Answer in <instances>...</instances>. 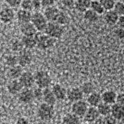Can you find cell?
I'll use <instances>...</instances> for the list:
<instances>
[{"mask_svg":"<svg viewBox=\"0 0 124 124\" xmlns=\"http://www.w3.org/2000/svg\"><path fill=\"white\" fill-rule=\"evenodd\" d=\"M22 43L25 48L32 49L37 46V38L36 36H23L21 40Z\"/></svg>","mask_w":124,"mask_h":124,"instance_id":"cell-25","label":"cell"},{"mask_svg":"<svg viewBox=\"0 0 124 124\" xmlns=\"http://www.w3.org/2000/svg\"><path fill=\"white\" fill-rule=\"evenodd\" d=\"M23 47L24 46L22 43V41H16L12 45V49L16 52H21Z\"/></svg>","mask_w":124,"mask_h":124,"instance_id":"cell-38","label":"cell"},{"mask_svg":"<svg viewBox=\"0 0 124 124\" xmlns=\"http://www.w3.org/2000/svg\"><path fill=\"white\" fill-rule=\"evenodd\" d=\"M117 24H118L119 27L124 29V15L119 16L118 22H117Z\"/></svg>","mask_w":124,"mask_h":124,"instance_id":"cell-46","label":"cell"},{"mask_svg":"<svg viewBox=\"0 0 124 124\" xmlns=\"http://www.w3.org/2000/svg\"><path fill=\"white\" fill-rule=\"evenodd\" d=\"M34 95L35 99L37 100H40L43 98V89L37 87L36 89H34Z\"/></svg>","mask_w":124,"mask_h":124,"instance_id":"cell-40","label":"cell"},{"mask_svg":"<svg viewBox=\"0 0 124 124\" xmlns=\"http://www.w3.org/2000/svg\"><path fill=\"white\" fill-rule=\"evenodd\" d=\"M18 58V65L22 67H24L29 65L32 62V56L29 51H21L19 55L17 56Z\"/></svg>","mask_w":124,"mask_h":124,"instance_id":"cell-15","label":"cell"},{"mask_svg":"<svg viewBox=\"0 0 124 124\" xmlns=\"http://www.w3.org/2000/svg\"><path fill=\"white\" fill-rule=\"evenodd\" d=\"M104 124H117V120L111 114L103 117Z\"/></svg>","mask_w":124,"mask_h":124,"instance_id":"cell-39","label":"cell"},{"mask_svg":"<svg viewBox=\"0 0 124 124\" xmlns=\"http://www.w3.org/2000/svg\"><path fill=\"white\" fill-rule=\"evenodd\" d=\"M119 16L113 9L107 11L104 15V20L107 24L110 25H114L117 24Z\"/></svg>","mask_w":124,"mask_h":124,"instance_id":"cell-23","label":"cell"},{"mask_svg":"<svg viewBox=\"0 0 124 124\" xmlns=\"http://www.w3.org/2000/svg\"><path fill=\"white\" fill-rule=\"evenodd\" d=\"M89 108L87 102L83 100L73 103L71 106V112L79 117H83Z\"/></svg>","mask_w":124,"mask_h":124,"instance_id":"cell-6","label":"cell"},{"mask_svg":"<svg viewBox=\"0 0 124 124\" xmlns=\"http://www.w3.org/2000/svg\"><path fill=\"white\" fill-rule=\"evenodd\" d=\"M61 11L54 6L45 8L44 14L48 23H56Z\"/></svg>","mask_w":124,"mask_h":124,"instance_id":"cell-8","label":"cell"},{"mask_svg":"<svg viewBox=\"0 0 124 124\" xmlns=\"http://www.w3.org/2000/svg\"><path fill=\"white\" fill-rule=\"evenodd\" d=\"M20 6L23 9L29 11H31L32 10L34 9L32 0H23Z\"/></svg>","mask_w":124,"mask_h":124,"instance_id":"cell-34","label":"cell"},{"mask_svg":"<svg viewBox=\"0 0 124 124\" xmlns=\"http://www.w3.org/2000/svg\"><path fill=\"white\" fill-rule=\"evenodd\" d=\"M116 103L124 106V93L117 94Z\"/></svg>","mask_w":124,"mask_h":124,"instance_id":"cell-44","label":"cell"},{"mask_svg":"<svg viewBox=\"0 0 124 124\" xmlns=\"http://www.w3.org/2000/svg\"><path fill=\"white\" fill-rule=\"evenodd\" d=\"M31 23L35 26L37 31L42 32L45 31L48 22L44 14L39 11H36L32 14Z\"/></svg>","mask_w":124,"mask_h":124,"instance_id":"cell-5","label":"cell"},{"mask_svg":"<svg viewBox=\"0 0 124 124\" xmlns=\"http://www.w3.org/2000/svg\"><path fill=\"white\" fill-rule=\"evenodd\" d=\"M80 88L83 93L84 95L86 94L88 96L89 94H90L91 93L94 92V86L90 82L85 83Z\"/></svg>","mask_w":124,"mask_h":124,"instance_id":"cell-30","label":"cell"},{"mask_svg":"<svg viewBox=\"0 0 124 124\" xmlns=\"http://www.w3.org/2000/svg\"><path fill=\"white\" fill-rule=\"evenodd\" d=\"M32 2L33 9L36 11H39L42 6L40 0H32Z\"/></svg>","mask_w":124,"mask_h":124,"instance_id":"cell-41","label":"cell"},{"mask_svg":"<svg viewBox=\"0 0 124 124\" xmlns=\"http://www.w3.org/2000/svg\"><path fill=\"white\" fill-rule=\"evenodd\" d=\"M18 95L19 101L25 104L32 102L35 99L34 91L30 88H25L23 89Z\"/></svg>","mask_w":124,"mask_h":124,"instance_id":"cell-10","label":"cell"},{"mask_svg":"<svg viewBox=\"0 0 124 124\" xmlns=\"http://www.w3.org/2000/svg\"><path fill=\"white\" fill-rule=\"evenodd\" d=\"M92 0H75V8L79 12L85 13L90 9Z\"/></svg>","mask_w":124,"mask_h":124,"instance_id":"cell-26","label":"cell"},{"mask_svg":"<svg viewBox=\"0 0 124 124\" xmlns=\"http://www.w3.org/2000/svg\"><path fill=\"white\" fill-rule=\"evenodd\" d=\"M24 87L19 79H11L7 85V90L11 94H19Z\"/></svg>","mask_w":124,"mask_h":124,"instance_id":"cell-13","label":"cell"},{"mask_svg":"<svg viewBox=\"0 0 124 124\" xmlns=\"http://www.w3.org/2000/svg\"><path fill=\"white\" fill-rule=\"evenodd\" d=\"M100 117L98 110L96 107H89L86 114L84 116V120L88 124L94 123Z\"/></svg>","mask_w":124,"mask_h":124,"instance_id":"cell-12","label":"cell"},{"mask_svg":"<svg viewBox=\"0 0 124 124\" xmlns=\"http://www.w3.org/2000/svg\"><path fill=\"white\" fill-rule=\"evenodd\" d=\"M68 22V16H67L65 13L61 11L58 19H57V20H56V23L60 24V25H65V24H67Z\"/></svg>","mask_w":124,"mask_h":124,"instance_id":"cell-35","label":"cell"},{"mask_svg":"<svg viewBox=\"0 0 124 124\" xmlns=\"http://www.w3.org/2000/svg\"><path fill=\"white\" fill-rule=\"evenodd\" d=\"M43 7L47 8L49 6H54L56 0H40Z\"/></svg>","mask_w":124,"mask_h":124,"instance_id":"cell-43","label":"cell"},{"mask_svg":"<svg viewBox=\"0 0 124 124\" xmlns=\"http://www.w3.org/2000/svg\"><path fill=\"white\" fill-rule=\"evenodd\" d=\"M113 10L119 16L124 15V3L122 1H117L115 3Z\"/></svg>","mask_w":124,"mask_h":124,"instance_id":"cell-31","label":"cell"},{"mask_svg":"<svg viewBox=\"0 0 124 124\" xmlns=\"http://www.w3.org/2000/svg\"><path fill=\"white\" fill-rule=\"evenodd\" d=\"M16 17V14L13 9L11 7L2 8L0 12V20L4 24H9L13 21Z\"/></svg>","mask_w":124,"mask_h":124,"instance_id":"cell-7","label":"cell"},{"mask_svg":"<svg viewBox=\"0 0 124 124\" xmlns=\"http://www.w3.org/2000/svg\"><path fill=\"white\" fill-rule=\"evenodd\" d=\"M84 94L81 91V88L79 87H73L67 91L66 97L67 99L71 102L79 101L83 100Z\"/></svg>","mask_w":124,"mask_h":124,"instance_id":"cell-9","label":"cell"},{"mask_svg":"<svg viewBox=\"0 0 124 124\" xmlns=\"http://www.w3.org/2000/svg\"><path fill=\"white\" fill-rule=\"evenodd\" d=\"M5 1L9 7L13 8L21 6L23 0H5Z\"/></svg>","mask_w":124,"mask_h":124,"instance_id":"cell-37","label":"cell"},{"mask_svg":"<svg viewBox=\"0 0 124 124\" xmlns=\"http://www.w3.org/2000/svg\"><path fill=\"white\" fill-rule=\"evenodd\" d=\"M23 73V67L19 65L10 67L9 70L8 72V76L10 79H19Z\"/></svg>","mask_w":124,"mask_h":124,"instance_id":"cell-24","label":"cell"},{"mask_svg":"<svg viewBox=\"0 0 124 124\" xmlns=\"http://www.w3.org/2000/svg\"><path fill=\"white\" fill-rule=\"evenodd\" d=\"M84 18L86 21L90 23H96L99 19V14L91 9H89L84 13Z\"/></svg>","mask_w":124,"mask_h":124,"instance_id":"cell-28","label":"cell"},{"mask_svg":"<svg viewBox=\"0 0 124 124\" xmlns=\"http://www.w3.org/2000/svg\"><path fill=\"white\" fill-rule=\"evenodd\" d=\"M1 9H2V8H1V6H0V12H1Z\"/></svg>","mask_w":124,"mask_h":124,"instance_id":"cell-49","label":"cell"},{"mask_svg":"<svg viewBox=\"0 0 124 124\" xmlns=\"http://www.w3.org/2000/svg\"><path fill=\"white\" fill-rule=\"evenodd\" d=\"M34 78L35 85L42 89L49 87L52 81L49 74L43 70L37 71L34 75Z\"/></svg>","mask_w":124,"mask_h":124,"instance_id":"cell-2","label":"cell"},{"mask_svg":"<svg viewBox=\"0 0 124 124\" xmlns=\"http://www.w3.org/2000/svg\"><path fill=\"white\" fill-rule=\"evenodd\" d=\"M16 124H29L28 120L25 117H21L17 118Z\"/></svg>","mask_w":124,"mask_h":124,"instance_id":"cell-45","label":"cell"},{"mask_svg":"<svg viewBox=\"0 0 124 124\" xmlns=\"http://www.w3.org/2000/svg\"><path fill=\"white\" fill-rule=\"evenodd\" d=\"M111 107L112 105L108 104L107 103L102 102L101 104H99V106H97V108L100 116L105 117V116H108L111 114Z\"/></svg>","mask_w":124,"mask_h":124,"instance_id":"cell-27","label":"cell"},{"mask_svg":"<svg viewBox=\"0 0 124 124\" xmlns=\"http://www.w3.org/2000/svg\"><path fill=\"white\" fill-rule=\"evenodd\" d=\"M0 124H9L8 122H0Z\"/></svg>","mask_w":124,"mask_h":124,"instance_id":"cell-48","label":"cell"},{"mask_svg":"<svg viewBox=\"0 0 124 124\" xmlns=\"http://www.w3.org/2000/svg\"><path fill=\"white\" fill-rule=\"evenodd\" d=\"M32 16V14L31 13V11H26L23 9L19 10L16 13V17L21 24L31 22Z\"/></svg>","mask_w":124,"mask_h":124,"instance_id":"cell-19","label":"cell"},{"mask_svg":"<svg viewBox=\"0 0 124 124\" xmlns=\"http://www.w3.org/2000/svg\"><path fill=\"white\" fill-rule=\"evenodd\" d=\"M88 105L91 107H97L102 102L101 94L97 92H93L87 96V101Z\"/></svg>","mask_w":124,"mask_h":124,"instance_id":"cell-21","label":"cell"},{"mask_svg":"<svg viewBox=\"0 0 124 124\" xmlns=\"http://www.w3.org/2000/svg\"><path fill=\"white\" fill-rule=\"evenodd\" d=\"M65 32L63 25L56 23H48L44 32L55 39L61 38Z\"/></svg>","mask_w":124,"mask_h":124,"instance_id":"cell-4","label":"cell"},{"mask_svg":"<svg viewBox=\"0 0 124 124\" xmlns=\"http://www.w3.org/2000/svg\"><path fill=\"white\" fill-rule=\"evenodd\" d=\"M117 120H122L124 118V106L117 103L112 105L111 114Z\"/></svg>","mask_w":124,"mask_h":124,"instance_id":"cell-16","label":"cell"},{"mask_svg":"<svg viewBox=\"0 0 124 124\" xmlns=\"http://www.w3.org/2000/svg\"><path fill=\"white\" fill-rule=\"evenodd\" d=\"M20 31L23 36H33L37 33V30L31 22L21 24Z\"/></svg>","mask_w":124,"mask_h":124,"instance_id":"cell-14","label":"cell"},{"mask_svg":"<svg viewBox=\"0 0 124 124\" xmlns=\"http://www.w3.org/2000/svg\"><path fill=\"white\" fill-rule=\"evenodd\" d=\"M61 3L63 6L70 9L75 7V0H61Z\"/></svg>","mask_w":124,"mask_h":124,"instance_id":"cell-36","label":"cell"},{"mask_svg":"<svg viewBox=\"0 0 124 124\" xmlns=\"http://www.w3.org/2000/svg\"></svg>","mask_w":124,"mask_h":124,"instance_id":"cell-51","label":"cell"},{"mask_svg":"<svg viewBox=\"0 0 124 124\" xmlns=\"http://www.w3.org/2000/svg\"><path fill=\"white\" fill-rule=\"evenodd\" d=\"M6 63L9 67L16 66L18 64V58L15 55H9L6 58Z\"/></svg>","mask_w":124,"mask_h":124,"instance_id":"cell-33","label":"cell"},{"mask_svg":"<svg viewBox=\"0 0 124 124\" xmlns=\"http://www.w3.org/2000/svg\"><path fill=\"white\" fill-rule=\"evenodd\" d=\"M94 124H104V118L103 117H100L97 118V120L94 122Z\"/></svg>","mask_w":124,"mask_h":124,"instance_id":"cell-47","label":"cell"},{"mask_svg":"<svg viewBox=\"0 0 124 124\" xmlns=\"http://www.w3.org/2000/svg\"><path fill=\"white\" fill-rule=\"evenodd\" d=\"M37 46L39 49L47 50L52 48L56 43V39L46 34L37 33Z\"/></svg>","mask_w":124,"mask_h":124,"instance_id":"cell-1","label":"cell"},{"mask_svg":"<svg viewBox=\"0 0 124 124\" xmlns=\"http://www.w3.org/2000/svg\"><path fill=\"white\" fill-rule=\"evenodd\" d=\"M102 101L108 104L113 105L116 103L117 94V93L112 90H107L104 91L101 94Z\"/></svg>","mask_w":124,"mask_h":124,"instance_id":"cell-17","label":"cell"},{"mask_svg":"<svg viewBox=\"0 0 124 124\" xmlns=\"http://www.w3.org/2000/svg\"><path fill=\"white\" fill-rule=\"evenodd\" d=\"M62 124H81V119L73 113H68L62 118Z\"/></svg>","mask_w":124,"mask_h":124,"instance_id":"cell-22","label":"cell"},{"mask_svg":"<svg viewBox=\"0 0 124 124\" xmlns=\"http://www.w3.org/2000/svg\"><path fill=\"white\" fill-rule=\"evenodd\" d=\"M42 99L44 101V102L52 105V106H54L56 103V100H57L52 89H50L49 87L43 89Z\"/></svg>","mask_w":124,"mask_h":124,"instance_id":"cell-20","label":"cell"},{"mask_svg":"<svg viewBox=\"0 0 124 124\" xmlns=\"http://www.w3.org/2000/svg\"><path fill=\"white\" fill-rule=\"evenodd\" d=\"M53 93L57 100L63 101L65 99L67 94V91L64 87L59 84H55L52 88Z\"/></svg>","mask_w":124,"mask_h":124,"instance_id":"cell-18","label":"cell"},{"mask_svg":"<svg viewBox=\"0 0 124 124\" xmlns=\"http://www.w3.org/2000/svg\"><path fill=\"white\" fill-rule=\"evenodd\" d=\"M99 1L106 11L113 9L116 3L115 0H99Z\"/></svg>","mask_w":124,"mask_h":124,"instance_id":"cell-32","label":"cell"},{"mask_svg":"<svg viewBox=\"0 0 124 124\" xmlns=\"http://www.w3.org/2000/svg\"><path fill=\"white\" fill-rule=\"evenodd\" d=\"M1 20H0V24H1Z\"/></svg>","mask_w":124,"mask_h":124,"instance_id":"cell-50","label":"cell"},{"mask_svg":"<svg viewBox=\"0 0 124 124\" xmlns=\"http://www.w3.org/2000/svg\"><path fill=\"white\" fill-rule=\"evenodd\" d=\"M90 9L96 12L99 15L102 14L106 11L101 4V3H100V1H97V0H93L92 1L91 3Z\"/></svg>","mask_w":124,"mask_h":124,"instance_id":"cell-29","label":"cell"},{"mask_svg":"<svg viewBox=\"0 0 124 124\" xmlns=\"http://www.w3.org/2000/svg\"><path fill=\"white\" fill-rule=\"evenodd\" d=\"M55 114L54 106L46 103H42L37 109V116L39 118L44 121H48L54 117Z\"/></svg>","mask_w":124,"mask_h":124,"instance_id":"cell-3","label":"cell"},{"mask_svg":"<svg viewBox=\"0 0 124 124\" xmlns=\"http://www.w3.org/2000/svg\"><path fill=\"white\" fill-rule=\"evenodd\" d=\"M19 80L24 88H31L35 84L34 75L29 71L23 72Z\"/></svg>","mask_w":124,"mask_h":124,"instance_id":"cell-11","label":"cell"},{"mask_svg":"<svg viewBox=\"0 0 124 124\" xmlns=\"http://www.w3.org/2000/svg\"><path fill=\"white\" fill-rule=\"evenodd\" d=\"M114 33L116 37H118V39H124V29L118 27V29H116V31H114Z\"/></svg>","mask_w":124,"mask_h":124,"instance_id":"cell-42","label":"cell"}]
</instances>
